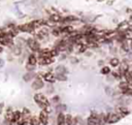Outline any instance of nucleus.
<instances>
[{"instance_id":"39448f33","label":"nucleus","mask_w":132,"mask_h":125,"mask_svg":"<svg viewBox=\"0 0 132 125\" xmlns=\"http://www.w3.org/2000/svg\"><path fill=\"white\" fill-rule=\"evenodd\" d=\"M38 119L40 121V124L47 125V123H48V114L46 112H44V111H41L39 116H38Z\"/></svg>"},{"instance_id":"f8f14e48","label":"nucleus","mask_w":132,"mask_h":125,"mask_svg":"<svg viewBox=\"0 0 132 125\" xmlns=\"http://www.w3.org/2000/svg\"><path fill=\"white\" fill-rule=\"evenodd\" d=\"M29 124L30 125H40V121L38 119V117H35V116H31L30 119H29Z\"/></svg>"},{"instance_id":"f257e3e1","label":"nucleus","mask_w":132,"mask_h":125,"mask_svg":"<svg viewBox=\"0 0 132 125\" xmlns=\"http://www.w3.org/2000/svg\"><path fill=\"white\" fill-rule=\"evenodd\" d=\"M18 30L22 31V32H28V33H32L35 30V27L33 25V22H29V23H25L22 25L18 26Z\"/></svg>"},{"instance_id":"5701e85b","label":"nucleus","mask_w":132,"mask_h":125,"mask_svg":"<svg viewBox=\"0 0 132 125\" xmlns=\"http://www.w3.org/2000/svg\"><path fill=\"white\" fill-rule=\"evenodd\" d=\"M52 101H53V102H56V103H57V102L59 101V96H57V95H56V96H54V97L52 98Z\"/></svg>"},{"instance_id":"9d476101","label":"nucleus","mask_w":132,"mask_h":125,"mask_svg":"<svg viewBox=\"0 0 132 125\" xmlns=\"http://www.w3.org/2000/svg\"><path fill=\"white\" fill-rule=\"evenodd\" d=\"M38 62V59L36 58V56L34 55V54H31V55H29V57H28V65H32V66H34L36 63Z\"/></svg>"},{"instance_id":"4be33fe9","label":"nucleus","mask_w":132,"mask_h":125,"mask_svg":"<svg viewBox=\"0 0 132 125\" xmlns=\"http://www.w3.org/2000/svg\"><path fill=\"white\" fill-rule=\"evenodd\" d=\"M116 2V0H106V4L108 5V6H110V5H112L113 3Z\"/></svg>"},{"instance_id":"20e7f679","label":"nucleus","mask_w":132,"mask_h":125,"mask_svg":"<svg viewBox=\"0 0 132 125\" xmlns=\"http://www.w3.org/2000/svg\"><path fill=\"white\" fill-rule=\"evenodd\" d=\"M88 125H99V114L93 112L91 113V116L87 120Z\"/></svg>"},{"instance_id":"393cba45","label":"nucleus","mask_w":132,"mask_h":125,"mask_svg":"<svg viewBox=\"0 0 132 125\" xmlns=\"http://www.w3.org/2000/svg\"><path fill=\"white\" fill-rule=\"evenodd\" d=\"M2 65H3V60L0 59V66H2Z\"/></svg>"},{"instance_id":"2eb2a0df","label":"nucleus","mask_w":132,"mask_h":125,"mask_svg":"<svg viewBox=\"0 0 132 125\" xmlns=\"http://www.w3.org/2000/svg\"><path fill=\"white\" fill-rule=\"evenodd\" d=\"M121 48H122V50H123L124 52H129L130 45H129V43H128V40H123V41L121 42Z\"/></svg>"},{"instance_id":"a878e982","label":"nucleus","mask_w":132,"mask_h":125,"mask_svg":"<svg viewBox=\"0 0 132 125\" xmlns=\"http://www.w3.org/2000/svg\"><path fill=\"white\" fill-rule=\"evenodd\" d=\"M97 1H99V2H102V1H104V0H97Z\"/></svg>"},{"instance_id":"dca6fc26","label":"nucleus","mask_w":132,"mask_h":125,"mask_svg":"<svg viewBox=\"0 0 132 125\" xmlns=\"http://www.w3.org/2000/svg\"><path fill=\"white\" fill-rule=\"evenodd\" d=\"M72 116L71 115H65V120H64V125H72Z\"/></svg>"},{"instance_id":"b1692460","label":"nucleus","mask_w":132,"mask_h":125,"mask_svg":"<svg viewBox=\"0 0 132 125\" xmlns=\"http://www.w3.org/2000/svg\"><path fill=\"white\" fill-rule=\"evenodd\" d=\"M2 107H3V103H1V104H0V114L2 113Z\"/></svg>"},{"instance_id":"1a4fd4ad","label":"nucleus","mask_w":132,"mask_h":125,"mask_svg":"<svg viewBox=\"0 0 132 125\" xmlns=\"http://www.w3.org/2000/svg\"><path fill=\"white\" fill-rule=\"evenodd\" d=\"M43 80L48 82V83H54L56 81V76L53 73H51V72H45L43 74Z\"/></svg>"},{"instance_id":"9b49d317","label":"nucleus","mask_w":132,"mask_h":125,"mask_svg":"<svg viewBox=\"0 0 132 125\" xmlns=\"http://www.w3.org/2000/svg\"><path fill=\"white\" fill-rule=\"evenodd\" d=\"M64 120H65V115L60 112L57 116V125H64Z\"/></svg>"},{"instance_id":"423d86ee","label":"nucleus","mask_w":132,"mask_h":125,"mask_svg":"<svg viewBox=\"0 0 132 125\" xmlns=\"http://www.w3.org/2000/svg\"><path fill=\"white\" fill-rule=\"evenodd\" d=\"M21 118H22V113L20 111H13L12 117H11V120H10V123L11 124H16Z\"/></svg>"},{"instance_id":"6e6552de","label":"nucleus","mask_w":132,"mask_h":125,"mask_svg":"<svg viewBox=\"0 0 132 125\" xmlns=\"http://www.w3.org/2000/svg\"><path fill=\"white\" fill-rule=\"evenodd\" d=\"M55 60L52 57H46V58H39L38 62L40 63V65H48L51 63H53Z\"/></svg>"},{"instance_id":"6ab92c4d","label":"nucleus","mask_w":132,"mask_h":125,"mask_svg":"<svg viewBox=\"0 0 132 125\" xmlns=\"http://www.w3.org/2000/svg\"><path fill=\"white\" fill-rule=\"evenodd\" d=\"M21 52H22V50H21L20 46H18V45L15 46V45H14V46L12 48V53H13L15 56H19V55L21 54Z\"/></svg>"},{"instance_id":"412c9836","label":"nucleus","mask_w":132,"mask_h":125,"mask_svg":"<svg viewBox=\"0 0 132 125\" xmlns=\"http://www.w3.org/2000/svg\"><path fill=\"white\" fill-rule=\"evenodd\" d=\"M56 79H58V81H62V82H64V81H66V80H67L66 74H57Z\"/></svg>"},{"instance_id":"7ed1b4c3","label":"nucleus","mask_w":132,"mask_h":125,"mask_svg":"<svg viewBox=\"0 0 132 125\" xmlns=\"http://www.w3.org/2000/svg\"><path fill=\"white\" fill-rule=\"evenodd\" d=\"M27 45L33 51V52H39L40 50V45H39V42L34 39V38H29L27 40Z\"/></svg>"},{"instance_id":"f03ea898","label":"nucleus","mask_w":132,"mask_h":125,"mask_svg":"<svg viewBox=\"0 0 132 125\" xmlns=\"http://www.w3.org/2000/svg\"><path fill=\"white\" fill-rule=\"evenodd\" d=\"M106 115H107V123L109 124L117 123L122 119V116L119 113H108Z\"/></svg>"},{"instance_id":"4468645a","label":"nucleus","mask_w":132,"mask_h":125,"mask_svg":"<svg viewBox=\"0 0 132 125\" xmlns=\"http://www.w3.org/2000/svg\"><path fill=\"white\" fill-rule=\"evenodd\" d=\"M56 71H57V74H66L67 69H66L65 66H63V65H59V66L56 68Z\"/></svg>"},{"instance_id":"0eeeda50","label":"nucleus","mask_w":132,"mask_h":125,"mask_svg":"<svg viewBox=\"0 0 132 125\" xmlns=\"http://www.w3.org/2000/svg\"><path fill=\"white\" fill-rule=\"evenodd\" d=\"M42 87H43V82H42V80L39 79V77H36V79L34 80V82L32 83V88H33L34 90H39V89H41Z\"/></svg>"},{"instance_id":"aec40b11","label":"nucleus","mask_w":132,"mask_h":125,"mask_svg":"<svg viewBox=\"0 0 132 125\" xmlns=\"http://www.w3.org/2000/svg\"><path fill=\"white\" fill-rule=\"evenodd\" d=\"M33 73L32 72H27L25 75H24V80L26 81V82H28V81H31V79H33Z\"/></svg>"},{"instance_id":"ddd939ff","label":"nucleus","mask_w":132,"mask_h":125,"mask_svg":"<svg viewBox=\"0 0 132 125\" xmlns=\"http://www.w3.org/2000/svg\"><path fill=\"white\" fill-rule=\"evenodd\" d=\"M120 59L119 58H117V57H113V58H111L110 60H109V64L112 66V67H118L119 65H120Z\"/></svg>"},{"instance_id":"a211bd4d","label":"nucleus","mask_w":132,"mask_h":125,"mask_svg":"<svg viewBox=\"0 0 132 125\" xmlns=\"http://www.w3.org/2000/svg\"><path fill=\"white\" fill-rule=\"evenodd\" d=\"M61 33H62L61 28H54L53 31H52V34H53L54 36H59Z\"/></svg>"},{"instance_id":"f3484780","label":"nucleus","mask_w":132,"mask_h":125,"mask_svg":"<svg viewBox=\"0 0 132 125\" xmlns=\"http://www.w3.org/2000/svg\"><path fill=\"white\" fill-rule=\"evenodd\" d=\"M111 71H110V68L108 67V66H103L102 68H101V73L102 74H109Z\"/></svg>"}]
</instances>
